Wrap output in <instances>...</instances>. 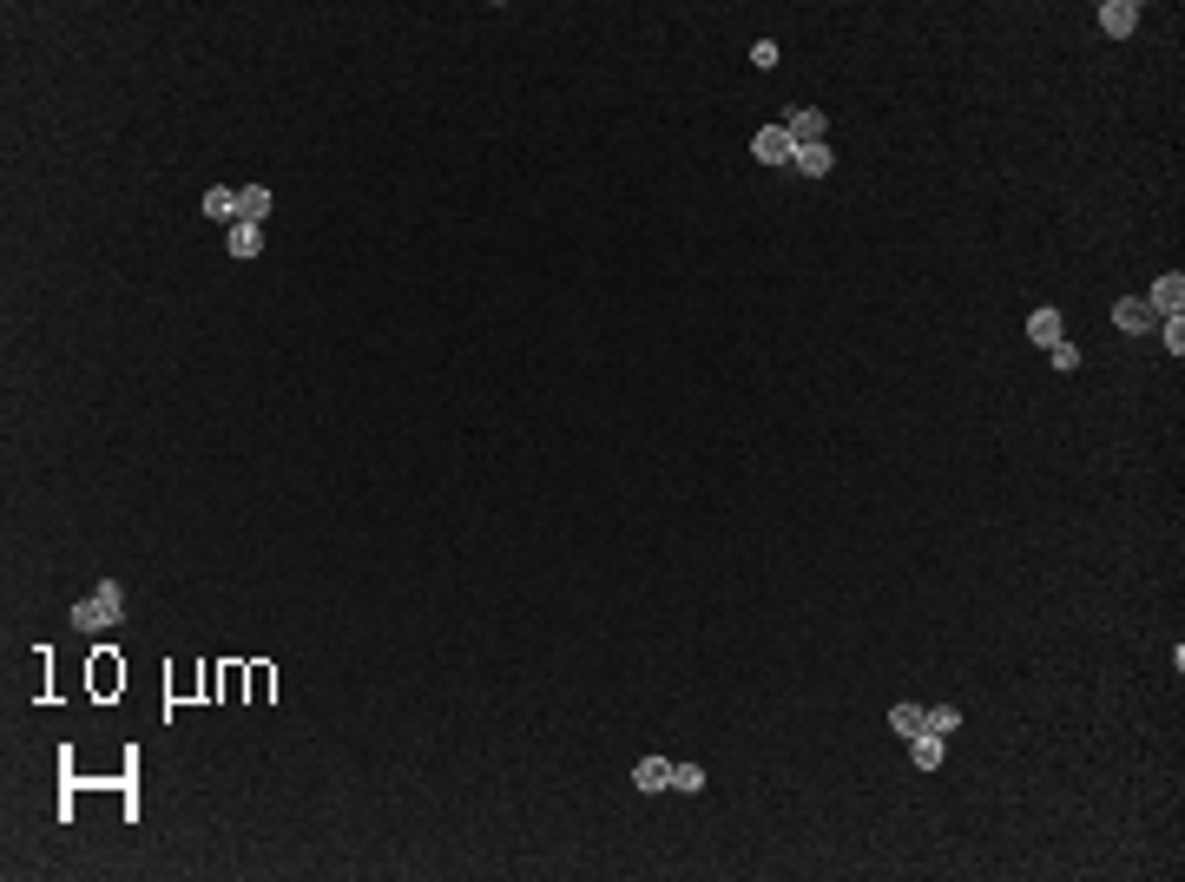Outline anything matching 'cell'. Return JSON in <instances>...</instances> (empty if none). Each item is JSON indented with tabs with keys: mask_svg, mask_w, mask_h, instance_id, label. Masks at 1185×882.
I'll return each instance as SVG.
<instances>
[{
	"mask_svg": "<svg viewBox=\"0 0 1185 882\" xmlns=\"http://www.w3.org/2000/svg\"><path fill=\"white\" fill-rule=\"evenodd\" d=\"M66 619H73L79 632H112L119 619H126V593H119V580H99V586H93L86 599H79V606H73Z\"/></svg>",
	"mask_w": 1185,
	"mask_h": 882,
	"instance_id": "1",
	"label": "cell"
},
{
	"mask_svg": "<svg viewBox=\"0 0 1185 882\" xmlns=\"http://www.w3.org/2000/svg\"><path fill=\"white\" fill-rule=\"evenodd\" d=\"M73 757H79L73 744H60V823L79 817V797H86V790H119V777H86Z\"/></svg>",
	"mask_w": 1185,
	"mask_h": 882,
	"instance_id": "2",
	"label": "cell"
},
{
	"mask_svg": "<svg viewBox=\"0 0 1185 882\" xmlns=\"http://www.w3.org/2000/svg\"><path fill=\"white\" fill-rule=\"evenodd\" d=\"M86 692H93L99 705H112V698L126 692V659H119V646L93 652V665H86Z\"/></svg>",
	"mask_w": 1185,
	"mask_h": 882,
	"instance_id": "3",
	"label": "cell"
},
{
	"mask_svg": "<svg viewBox=\"0 0 1185 882\" xmlns=\"http://www.w3.org/2000/svg\"><path fill=\"white\" fill-rule=\"evenodd\" d=\"M119 804H126V810H119L126 823L145 817V810H139V744H126V751H119Z\"/></svg>",
	"mask_w": 1185,
	"mask_h": 882,
	"instance_id": "4",
	"label": "cell"
},
{
	"mask_svg": "<svg viewBox=\"0 0 1185 882\" xmlns=\"http://www.w3.org/2000/svg\"><path fill=\"white\" fill-rule=\"evenodd\" d=\"M1146 310H1153V316H1185V277H1179V270L1153 277V290H1146Z\"/></svg>",
	"mask_w": 1185,
	"mask_h": 882,
	"instance_id": "5",
	"label": "cell"
},
{
	"mask_svg": "<svg viewBox=\"0 0 1185 882\" xmlns=\"http://www.w3.org/2000/svg\"><path fill=\"white\" fill-rule=\"evenodd\" d=\"M751 152H758V165H790V158H797V139H790L784 126H764L758 139H751Z\"/></svg>",
	"mask_w": 1185,
	"mask_h": 882,
	"instance_id": "6",
	"label": "cell"
},
{
	"mask_svg": "<svg viewBox=\"0 0 1185 882\" xmlns=\"http://www.w3.org/2000/svg\"><path fill=\"white\" fill-rule=\"evenodd\" d=\"M205 218L211 224H244V185H218V191H205Z\"/></svg>",
	"mask_w": 1185,
	"mask_h": 882,
	"instance_id": "7",
	"label": "cell"
},
{
	"mask_svg": "<svg viewBox=\"0 0 1185 882\" xmlns=\"http://www.w3.org/2000/svg\"><path fill=\"white\" fill-rule=\"evenodd\" d=\"M784 132H790V139H797V145H823V132H830V119H823L817 106H797V112H790V119H784Z\"/></svg>",
	"mask_w": 1185,
	"mask_h": 882,
	"instance_id": "8",
	"label": "cell"
},
{
	"mask_svg": "<svg viewBox=\"0 0 1185 882\" xmlns=\"http://www.w3.org/2000/svg\"><path fill=\"white\" fill-rule=\"evenodd\" d=\"M1113 323H1120L1126 336H1146V330H1159V316L1146 310V297H1126V303H1113Z\"/></svg>",
	"mask_w": 1185,
	"mask_h": 882,
	"instance_id": "9",
	"label": "cell"
},
{
	"mask_svg": "<svg viewBox=\"0 0 1185 882\" xmlns=\"http://www.w3.org/2000/svg\"><path fill=\"white\" fill-rule=\"evenodd\" d=\"M632 784L646 790V797L652 790H672V757H639V764H632Z\"/></svg>",
	"mask_w": 1185,
	"mask_h": 882,
	"instance_id": "10",
	"label": "cell"
},
{
	"mask_svg": "<svg viewBox=\"0 0 1185 882\" xmlns=\"http://www.w3.org/2000/svg\"><path fill=\"white\" fill-rule=\"evenodd\" d=\"M1100 27L1113 33V40H1126V33L1139 27V0H1106V7H1100Z\"/></svg>",
	"mask_w": 1185,
	"mask_h": 882,
	"instance_id": "11",
	"label": "cell"
},
{
	"mask_svg": "<svg viewBox=\"0 0 1185 882\" xmlns=\"http://www.w3.org/2000/svg\"><path fill=\"white\" fill-rule=\"evenodd\" d=\"M909 757H916V771H942L948 738H935V731H916V738H909Z\"/></svg>",
	"mask_w": 1185,
	"mask_h": 882,
	"instance_id": "12",
	"label": "cell"
},
{
	"mask_svg": "<svg viewBox=\"0 0 1185 882\" xmlns=\"http://www.w3.org/2000/svg\"><path fill=\"white\" fill-rule=\"evenodd\" d=\"M830 165H837L830 145H797V158H790V172H797V178H823Z\"/></svg>",
	"mask_w": 1185,
	"mask_h": 882,
	"instance_id": "13",
	"label": "cell"
},
{
	"mask_svg": "<svg viewBox=\"0 0 1185 882\" xmlns=\"http://www.w3.org/2000/svg\"><path fill=\"white\" fill-rule=\"evenodd\" d=\"M224 251L231 257H257L264 251V224H224Z\"/></svg>",
	"mask_w": 1185,
	"mask_h": 882,
	"instance_id": "14",
	"label": "cell"
},
{
	"mask_svg": "<svg viewBox=\"0 0 1185 882\" xmlns=\"http://www.w3.org/2000/svg\"><path fill=\"white\" fill-rule=\"evenodd\" d=\"M1060 330H1067V323H1060V310H1034V316H1027V336H1034V343H1041V349L1067 343V336H1060Z\"/></svg>",
	"mask_w": 1185,
	"mask_h": 882,
	"instance_id": "15",
	"label": "cell"
},
{
	"mask_svg": "<svg viewBox=\"0 0 1185 882\" xmlns=\"http://www.w3.org/2000/svg\"><path fill=\"white\" fill-rule=\"evenodd\" d=\"M922 718H929V705H889V731H896V738H916Z\"/></svg>",
	"mask_w": 1185,
	"mask_h": 882,
	"instance_id": "16",
	"label": "cell"
},
{
	"mask_svg": "<svg viewBox=\"0 0 1185 882\" xmlns=\"http://www.w3.org/2000/svg\"><path fill=\"white\" fill-rule=\"evenodd\" d=\"M922 731H935V738H955V731H962V711H955V705H929Z\"/></svg>",
	"mask_w": 1185,
	"mask_h": 882,
	"instance_id": "17",
	"label": "cell"
},
{
	"mask_svg": "<svg viewBox=\"0 0 1185 882\" xmlns=\"http://www.w3.org/2000/svg\"><path fill=\"white\" fill-rule=\"evenodd\" d=\"M40 652V698L33 705H60V692H53V646H33Z\"/></svg>",
	"mask_w": 1185,
	"mask_h": 882,
	"instance_id": "18",
	"label": "cell"
},
{
	"mask_svg": "<svg viewBox=\"0 0 1185 882\" xmlns=\"http://www.w3.org/2000/svg\"><path fill=\"white\" fill-rule=\"evenodd\" d=\"M270 211V185H244V224H264Z\"/></svg>",
	"mask_w": 1185,
	"mask_h": 882,
	"instance_id": "19",
	"label": "cell"
},
{
	"mask_svg": "<svg viewBox=\"0 0 1185 882\" xmlns=\"http://www.w3.org/2000/svg\"><path fill=\"white\" fill-rule=\"evenodd\" d=\"M1153 336L1172 349V356H1179V349H1185V316H1159V330H1153Z\"/></svg>",
	"mask_w": 1185,
	"mask_h": 882,
	"instance_id": "20",
	"label": "cell"
},
{
	"mask_svg": "<svg viewBox=\"0 0 1185 882\" xmlns=\"http://www.w3.org/2000/svg\"><path fill=\"white\" fill-rule=\"evenodd\" d=\"M672 790L698 797V790H705V771H698V764H672Z\"/></svg>",
	"mask_w": 1185,
	"mask_h": 882,
	"instance_id": "21",
	"label": "cell"
},
{
	"mask_svg": "<svg viewBox=\"0 0 1185 882\" xmlns=\"http://www.w3.org/2000/svg\"><path fill=\"white\" fill-rule=\"evenodd\" d=\"M270 685H277V672H270V665L257 659V665H251V692H244V698H251V705H264V698H270Z\"/></svg>",
	"mask_w": 1185,
	"mask_h": 882,
	"instance_id": "22",
	"label": "cell"
},
{
	"mask_svg": "<svg viewBox=\"0 0 1185 882\" xmlns=\"http://www.w3.org/2000/svg\"><path fill=\"white\" fill-rule=\"evenodd\" d=\"M1047 363H1054L1060 376H1074V369H1080V349H1074V343H1054V349H1047Z\"/></svg>",
	"mask_w": 1185,
	"mask_h": 882,
	"instance_id": "23",
	"label": "cell"
}]
</instances>
